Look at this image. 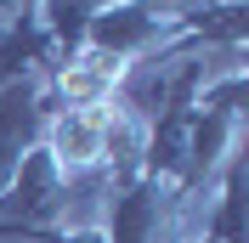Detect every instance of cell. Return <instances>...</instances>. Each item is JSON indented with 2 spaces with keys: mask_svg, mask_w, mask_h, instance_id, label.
<instances>
[{
  "mask_svg": "<svg viewBox=\"0 0 249 243\" xmlns=\"http://www.w3.org/2000/svg\"><path fill=\"white\" fill-rule=\"evenodd\" d=\"M51 153H57V164L68 170H91L102 153H108V113H96V107H68L57 113L51 124Z\"/></svg>",
  "mask_w": 249,
  "mask_h": 243,
  "instance_id": "6da1fadb",
  "label": "cell"
}]
</instances>
